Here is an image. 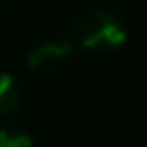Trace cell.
<instances>
[{"label": "cell", "instance_id": "6da1fadb", "mask_svg": "<svg viewBox=\"0 0 147 147\" xmlns=\"http://www.w3.org/2000/svg\"><path fill=\"white\" fill-rule=\"evenodd\" d=\"M76 39L87 51H115L126 41V25L108 9H90L76 23Z\"/></svg>", "mask_w": 147, "mask_h": 147}, {"label": "cell", "instance_id": "7a4b0ae2", "mask_svg": "<svg viewBox=\"0 0 147 147\" xmlns=\"http://www.w3.org/2000/svg\"><path fill=\"white\" fill-rule=\"evenodd\" d=\"M74 53V44L69 39H53L37 44L28 53V69L30 71H48L60 67L64 60H69Z\"/></svg>", "mask_w": 147, "mask_h": 147}, {"label": "cell", "instance_id": "3957f363", "mask_svg": "<svg viewBox=\"0 0 147 147\" xmlns=\"http://www.w3.org/2000/svg\"><path fill=\"white\" fill-rule=\"evenodd\" d=\"M21 101H23V90H21L18 80L11 74L2 71L0 74V117L16 113Z\"/></svg>", "mask_w": 147, "mask_h": 147}, {"label": "cell", "instance_id": "277c9868", "mask_svg": "<svg viewBox=\"0 0 147 147\" xmlns=\"http://www.w3.org/2000/svg\"><path fill=\"white\" fill-rule=\"evenodd\" d=\"M0 147H34V145H32V138L25 131L2 126L0 129Z\"/></svg>", "mask_w": 147, "mask_h": 147}]
</instances>
